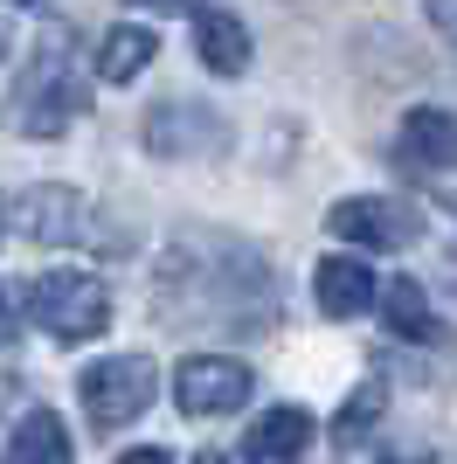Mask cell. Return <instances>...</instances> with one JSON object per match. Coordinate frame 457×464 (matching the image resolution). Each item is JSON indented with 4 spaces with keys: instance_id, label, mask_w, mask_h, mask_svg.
Returning a JSON list of instances; mask_svg holds the SVG:
<instances>
[{
    "instance_id": "obj_9",
    "label": "cell",
    "mask_w": 457,
    "mask_h": 464,
    "mask_svg": "<svg viewBox=\"0 0 457 464\" xmlns=\"http://www.w3.org/2000/svg\"><path fill=\"white\" fill-rule=\"evenodd\" d=\"M312 437H319V423L285 402V409H264V416L249 423L243 450H249V464H298L305 450H312Z\"/></svg>"
},
{
    "instance_id": "obj_18",
    "label": "cell",
    "mask_w": 457,
    "mask_h": 464,
    "mask_svg": "<svg viewBox=\"0 0 457 464\" xmlns=\"http://www.w3.org/2000/svg\"><path fill=\"white\" fill-rule=\"evenodd\" d=\"M118 464H173V458H167V450H160V444H139V450H125V458H118Z\"/></svg>"
},
{
    "instance_id": "obj_8",
    "label": "cell",
    "mask_w": 457,
    "mask_h": 464,
    "mask_svg": "<svg viewBox=\"0 0 457 464\" xmlns=\"http://www.w3.org/2000/svg\"><path fill=\"white\" fill-rule=\"evenodd\" d=\"M146 146L167 160H188V153H215V146H228V125L209 111V104H194V97H173V104H160V111L146 118Z\"/></svg>"
},
{
    "instance_id": "obj_2",
    "label": "cell",
    "mask_w": 457,
    "mask_h": 464,
    "mask_svg": "<svg viewBox=\"0 0 457 464\" xmlns=\"http://www.w3.org/2000/svg\"><path fill=\"white\" fill-rule=\"evenodd\" d=\"M91 97H83V70H76V49H70V35H42V49H35V63L21 70V83H15V125L28 139H63L76 125V111H83Z\"/></svg>"
},
{
    "instance_id": "obj_15",
    "label": "cell",
    "mask_w": 457,
    "mask_h": 464,
    "mask_svg": "<svg viewBox=\"0 0 457 464\" xmlns=\"http://www.w3.org/2000/svg\"><path fill=\"white\" fill-rule=\"evenodd\" d=\"M152 56H160L152 28H132V21H125V28H112V35L97 42V77H104V83H132Z\"/></svg>"
},
{
    "instance_id": "obj_10",
    "label": "cell",
    "mask_w": 457,
    "mask_h": 464,
    "mask_svg": "<svg viewBox=\"0 0 457 464\" xmlns=\"http://www.w3.org/2000/svg\"><path fill=\"white\" fill-rule=\"evenodd\" d=\"M402 160H409V167H430V174H451L457 167V111L416 104V111L402 118Z\"/></svg>"
},
{
    "instance_id": "obj_5",
    "label": "cell",
    "mask_w": 457,
    "mask_h": 464,
    "mask_svg": "<svg viewBox=\"0 0 457 464\" xmlns=\"http://www.w3.org/2000/svg\"><path fill=\"white\" fill-rule=\"evenodd\" d=\"M249 388H257V374L243 361H228V353H188L173 368V402L188 416H236L249 402Z\"/></svg>"
},
{
    "instance_id": "obj_3",
    "label": "cell",
    "mask_w": 457,
    "mask_h": 464,
    "mask_svg": "<svg viewBox=\"0 0 457 464\" xmlns=\"http://www.w3.org/2000/svg\"><path fill=\"white\" fill-rule=\"evenodd\" d=\"M28 319H35L49 340L76 347V340H97V333L112 326V291L91 271H42L35 285H28Z\"/></svg>"
},
{
    "instance_id": "obj_4",
    "label": "cell",
    "mask_w": 457,
    "mask_h": 464,
    "mask_svg": "<svg viewBox=\"0 0 457 464\" xmlns=\"http://www.w3.org/2000/svg\"><path fill=\"white\" fill-rule=\"evenodd\" d=\"M76 395H83V416L97 430H125L146 416V402L160 395V368H152L146 353H112V361H97V368L76 374Z\"/></svg>"
},
{
    "instance_id": "obj_21",
    "label": "cell",
    "mask_w": 457,
    "mask_h": 464,
    "mask_svg": "<svg viewBox=\"0 0 457 464\" xmlns=\"http://www.w3.org/2000/svg\"><path fill=\"white\" fill-rule=\"evenodd\" d=\"M194 464H236V458H222V450H201V458H194Z\"/></svg>"
},
{
    "instance_id": "obj_11",
    "label": "cell",
    "mask_w": 457,
    "mask_h": 464,
    "mask_svg": "<svg viewBox=\"0 0 457 464\" xmlns=\"http://www.w3.org/2000/svg\"><path fill=\"white\" fill-rule=\"evenodd\" d=\"M312 291H319V312H326V319H361V312L381 298L374 271H367L361 256H326L319 277H312Z\"/></svg>"
},
{
    "instance_id": "obj_14",
    "label": "cell",
    "mask_w": 457,
    "mask_h": 464,
    "mask_svg": "<svg viewBox=\"0 0 457 464\" xmlns=\"http://www.w3.org/2000/svg\"><path fill=\"white\" fill-rule=\"evenodd\" d=\"M381 319L395 340H437V319H430V298H423L416 277H388L381 285Z\"/></svg>"
},
{
    "instance_id": "obj_22",
    "label": "cell",
    "mask_w": 457,
    "mask_h": 464,
    "mask_svg": "<svg viewBox=\"0 0 457 464\" xmlns=\"http://www.w3.org/2000/svg\"><path fill=\"white\" fill-rule=\"evenodd\" d=\"M0 56H7V28H0Z\"/></svg>"
},
{
    "instance_id": "obj_17",
    "label": "cell",
    "mask_w": 457,
    "mask_h": 464,
    "mask_svg": "<svg viewBox=\"0 0 457 464\" xmlns=\"http://www.w3.org/2000/svg\"><path fill=\"white\" fill-rule=\"evenodd\" d=\"M430 28H437V42H451V56H457V0H430Z\"/></svg>"
},
{
    "instance_id": "obj_16",
    "label": "cell",
    "mask_w": 457,
    "mask_h": 464,
    "mask_svg": "<svg viewBox=\"0 0 457 464\" xmlns=\"http://www.w3.org/2000/svg\"><path fill=\"white\" fill-rule=\"evenodd\" d=\"M381 409H388V388H381V382H367L361 395H354V402H346L340 416H333V437H340L346 450H354V444H367V423H374Z\"/></svg>"
},
{
    "instance_id": "obj_12",
    "label": "cell",
    "mask_w": 457,
    "mask_h": 464,
    "mask_svg": "<svg viewBox=\"0 0 457 464\" xmlns=\"http://www.w3.org/2000/svg\"><path fill=\"white\" fill-rule=\"evenodd\" d=\"M194 56L209 63L215 77H243L249 70V28L236 14H222V7H201L194 14Z\"/></svg>"
},
{
    "instance_id": "obj_13",
    "label": "cell",
    "mask_w": 457,
    "mask_h": 464,
    "mask_svg": "<svg viewBox=\"0 0 457 464\" xmlns=\"http://www.w3.org/2000/svg\"><path fill=\"white\" fill-rule=\"evenodd\" d=\"M70 430H63L56 409H28L15 423V437H7V464H70Z\"/></svg>"
},
{
    "instance_id": "obj_20",
    "label": "cell",
    "mask_w": 457,
    "mask_h": 464,
    "mask_svg": "<svg viewBox=\"0 0 457 464\" xmlns=\"http://www.w3.org/2000/svg\"><path fill=\"white\" fill-rule=\"evenodd\" d=\"M132 7H160V14H173V7H188V0H132Z\"/></svg>"
},
{
    "instance_id": "obj_1",
    "label": "cell",
    "mask_w": 457,
    "mask_h": 464,
    "mask_svg": "<svg viewBox=\"0 0 457 464\" xmlns=\"http://www.w3.org/2000/svg\"><path fill=\"white\" fill-rule=\"evenodd\" d=\"M152 312L167 326L257 333L264 319H277V277L236 236H180L152 277Z\"/></svg>"
},
{
    "instance_id": "obj_6",
    "label": "cell",
    "mask_w": 457,
    "mask_h": 464,
    "mask_svg": "<svg viewBox=\"0 0 457 464\" xmlns=\"http://www.w3.org/2000/svg\"><path fill=\"white\" fill-rule=\"evenodd\" d=\"M326 229L346 236V243H367V250H409L423 236V208L388 201V194H346V201H333Z\"/></svg>"
},
{
    "instance_id": "obj_23",
    "label": "cell",
    "mask_w": 457,
    "mask_h": 464,
    "mask_svg": "<svg viewBox=\"0 0 457 464\" xmlns=\"http://www.w3.org/2000/svg\"><path fill=\"white\" fill-rule=\"evenodd\" d=\"M451 215H457V194H451Z\"/></svg>"
},
{
    "instance_id": "obj_7",
    "label": "cell",
    "mask_w": 457,
    "mask_h": 464,
    "mask_svg": "<svg viewBox=\"0 0 457 464\" xmlns=\"http://www.w3.org/2000/svg\"><path fill=\"white\" fill-rule=\"evenodd\" d=\"M7 222L28 243H83L91 236V215H83V194L63 188V180H35L7 201Z\"/></svg>"
},
{
    "instance_id": "obj_19",
    "label": "cell",
    "mask_w": 457,
    "mask_h": 464,
    "mask_svg": "<svg viewBox=\"0 0 457 464\" xmlns=\"http://www.w3.org/2000/svg\"><path fill=\"white\" fill-rule=\"evenodd\" d=\"M0 353H15V319H7V298H0Z\"/></svg>"
}]
</instances>
